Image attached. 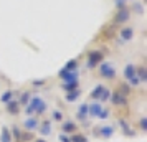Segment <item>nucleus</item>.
Segmentation results:
<instances>
[{
  "label": "nucleus",
  "instance_id": "obj_1",
  "mask_svg": "<svg viewBox=\"0 0 147 142\" xmlns=\"http://www.w3.org/2000/svg\"><path fill=\"white\" fill-rule=\"evenodd\" d=\"M98 71H99L101 78H102V79H107V81L114 79V78H116V75H117L116 68H114L111 63H104V61H102L99 66H98Z\"/></svg>",
  "mask_w": 147,
  "mask_h": 142
},
{
  "label": "nucleus",
  "instance_id": "obj_2",
  "mask_svg": "<svg viewBox=\"0 0 147 142\" xmlns=\"http://www.w3.org/2000/svg\"><path fill=\"white\" fill-rule=\"evenodd\" d=\"M104 60L102 51H89L88 53V60H86V69H94L98 68Z\"/></svg>",
  "mask_w": 147,
  "mask_h": 142
},
{
  "label": "nucleus",
  "instance_id": "obj_3",
  "mask_svg": "<svg viewBox=\"0 0 147 142\" xmlns=\"http://www.w3.org/2000/svg\"><path fill=\"white\" fill-rule=\"evenodd\" d=\"M28 104L33 108L35 111V116H41L47 112V102H45V99H41L40 96H32V99L28 101Z\"/></svg>",
  "mask_w": 147,
  "mask_h": 142
},
{
  "label": "nucleus",
  "instance_id": "obj_4",
  "mask_svg": "<svg viewBox=\"0 0 147 142\" xmlns=\"http://www.w3.org/2000/svg\"><path fill=\"white\" fill-rule=\"evenodd\" d=\"M93 132L96 135L102 137V139H109V137H113L114 135L116 129H114V126H111V124H104V126H99V127H94Z\"/></svg>",
  "mask_w": 147,
  "mask_h": 142
},
{
  "label": "nucleus",
  "instance_id": "obj_5",
  "mask_svg": "<svg viewBox=\"0 0 147 142\" xmlns=\"http://www.w3.org/2000/svg\"><path fill=\"white\" fill-rule=\"evenodd\" d=\"M109 101L113 102V106H116V108H126L127 106V98L126 96H122L119 91H111V98H109Z\"/></svg>",
  "mask_w": 147,
  "mask_h": 142
},
{
  "label": "nucleus",
  "instance_id": "obj_6",
  "mask_svg": "<svg viewBox=\"0 0 147 142\" xmlns=\"http://www.w3.org/2000/svg\"><path fill=\"white\" fill-rule=\"evenodd\" d=\"M38 132H40L43 137H47L53 132V121L51 119H43V121L38 124V129H36Z\"/></svg>",
  "mask_w": 147,
  "mask_h": 142
},
{
  "label": "nucleus",
  "instance_id": "obj_7",
  "mask_svg": "<svg viewBox=\"0 0 147 142\" xmlns=\"http://www.w3.org/2000/svg\"><path fill=\"white\" fill-rule=\"evenodd\" d=\"M129 18H131V10L124 7V8H119V10H117V13L114 17V22H116L117 25H122V23H126Z\"/></svg>",
  "mask_w": 147,
  "mask_h": 142
},
{
  "label": "nucleus",
  "instance_id": "obj_8",
  "mask_svg": "<svg viewBox=\"0 0 147 142\" xmlns=\"http://www.w3.org/2000/svg\"><path fill=\"white\" fill-rule=\"evenodd\" d=\"M38 124H40V121L36 119V116H28L27 119L23 121V129L27 132H33V131L38 129Z\"/></svg>",
  "mask_w": 147,
  "mask_h": 142
},
{
  "label": "nucleus",
  "instance_id": "obj_9",
  "mask_svg": "<svg viewBox=\"0 0 147 142\" xmlns=\"http://www.w3.org/2000/svg\"><path fill=\"white\" fill-rule=\"evenodd\" d=\"M134 38V28L132 27H124L121 28L119 32V40L121 43H127V41H131Z\"/></svg>",
  "mask_w": 147,
  "mask_h": 142
},
{
  "label": "nucleus",
  "instance_id": "obj_10",
  "mask_svg": "<svg viewBox=\"0 0 147 142\" xmlns=\"http://www.w3.org/2000/svg\"><path fill=\"white\" fill-rule=\"evenodd\" d=\"M101 109H102V104L98 102V101H93L91 104H88V116L93 117V119H96V117L99 116Z\"/></svg>",
  "mask_w": 147,
  "mask_h": 142
},
{
  "label": "nucleus",
  "instance_id": "obj_11",
  "mask_svg": "<svg viewBox=\"0 0 147 142\" xmlns=\"http://www.w3.org/2000/svg\"><path fill=\"white\" fill-rule=\"evenodd\" d=\"M117 124H119V127H121V132L124 135H127V137H134L136 135V132H134V129L131 127V124L126 121V119H119L117 121Z\"/></svg>",
  "mask_w": 147,
  "mask_h": 142
},
{
  "label": "nucleus",
  "instance_id": "obj_12",
  "mask_svg": "<svg viewBox=\"0 0 147 142\" xmlns=\"http://www.w3.org/2000/svg\"><path fill=\"white\" fill-rule=\"evenodd\" d=\"M78 131V124L73 121H63L61 122V132L63 134H74Z\"/></svg>",
  "mask_w": 147,
  "mask_h": 142
},
{
  "label": "nucleus",
  "instance_id": "obj_13",
  "mask_svg": "<svg viewBox=\"0 0 147 142\" xmlns=\"http://www.w3.org/2000/svg\"><path fill=\"white\" fill-rule=\"evenodd\" d=\"M76 119L81 122H86L88 119H89V116H88V104L86 102H83L81 106H78V109H76Z\"/></svg>",
  "mask_w": 147,
  "mask_h": 142
},
{
  "label": "nucleus",
  "instance_id": "obj_14",
  "mask_svg": "<svg viewBox=\"0 0 147 142\" xmlns=\"http://www.w3.org/2000/svg\"><path fill=\"white\" fill-rule=\"evenodd\" d=\"M20 108H22V106L18 104V101H17V99H13V101H10V102H7V104H5V111H7L10 116H17L22 111Z\"/></svg>",
  "mask_w": 147,
  "mask_h": 142
},
{
  "label": "nucleus",
  "instance_id": "obj_15",
  "mask_svg": "<svg viewBox=\"0 0 147 142\" xmlns=\"http://www.w3.org/2000/svg\"><path fill=\"white\" fill-rule=\"evenodd\" d=\"M15 96H17V91H13V89H7V91H3V93L0 94V102H2V104H7V102L13 101Z\"/></svg>",
  "mask_w": 147,
  "mask_h": 142
},
{
  "label": "nucleus",
  "instance_id": "obj_16",
  "mask_svg": "<svg viewBox=\"0 0 147 142\" xmlns=\"http://www.w3.org/2000/svg\"><path fill=\"white\" fill-rule=\"evenodd\" d=\"M78 66H80L78 60H69L65 66L61 68V71H65V73H74V71H78Z\"/></svg>",
  "mask_w": 147,
  "mask_h": 142
},
{
  "label": "nucleus",
  "instance_id": "obj_17",
  "mask_svg": "<svg viewBox=\"0 0 147 142\" xmlns=\"http://www.w3.org/2000/svg\"><path fill=\"white\" fill-rule=\"evenodd\" d=\"M104 88H106L104 84H96V86L91 89V93H89V98H91L93 101H98V99H99V96H101V93L104 91Z\"/></svg>",
  "mask_w": 147,
  "mask_h": 142
},
{
  "label": "nucleus",
  "instance_id": "obj_18",
  "mask_svg": "<svg viewBox=\"0 0 147 142\" xmlns=\"http://www.w3.org/2000/svg\"><path fill=\"white\" fill-rule=\"evenodd\" d=\"M81 98V89H74L71 93H65V101L66 102H74Z\"/></svg>",
  "mask_w": 147,
  "mask_h": 142
},
{
  "label": "nucleus",
  "instance_id": "obj_19",
  "mask_svg": "<svg viewBox=\"0 0 147 142\" xmlns=\"http://www.w3.org/2000/svg\"><path fill=\"white\" fill-rule=\"evenodd\" d=\"M136 75L139 78L140 84H142V83H147V71H146V66H144V65L136 66Z\"/></svg>",
  "mask_w": 147,
  "mask_h": 142
},
{
  "label": "nucleus",
  "instance_id": "obj_20",
  "mask_svg": "<svg viewBox=\"0 0 147 142\" xmlns=\"http://www.w3.org/2000/svg\"><path fill=\"white\" fill-rule=\"evenodd\" d=\"M0 142H13L8 126H3V127H2V132H0Z\"/></svg>",
  "mask_w": 147,
  "mask_h": 142
},
{
  "label": "nucleus",
  "instance_id": "obj_21",
  "mask_svg": "<svg viewBox=\"0 0 147 142\" xmlns=\"http://www.w3.org/2000/svg\"><path fill=\"white\" fill-rule=\"evenodd\" d=\"M134 76H136V65L129 63V65H126V66H124V78L129 81V79H131V78H134Z\"/></svg>",
  "mask_w": 147,
  "mask_h": 142
},
{
  "label": "nucleus",
  "instance_id": "obj_22",
  "mask_svg": "<svg viewBox=\"0 0 147 142\" xmlns=\"http://www.w3.org/2000/svg\"><path fill=\"white\" fill-rule=\"evenodd\" d=\"M10 129V134H12V139H13L15 142H20V137H22V131L20 129V126H17V124H13L12 127H8Z\"/></svg>",
  "mask_w": 147,
  "mask_h": 142
},
{
  "label": "nucleus",
  "instance_id": "obj_23",
  "mask_svg": "<svg viewBox=\"0 0 147 142\" xmlns=\"http://www.w3.org/2000/svg\"><path fill=\"white\" fill-rule=\"evenodd\" d=\"M61 89L65 93H71L74 89H80V81H74V83H61Z\"/></svg>",
  "mask_w": 147,
  "mask_h": 142
},
{
  "label": "nucleus",
  "instance_id": "obj_24",
  "mask_svg": "<svg viewBox=\"0 0 147 142\" xmlns=\"http://www.w3.org/2000/svg\"><path fill=\"white\" fill-rule=\"evenodd\" d=\"M32 96L33 94H32L30 91H23L22 94H18V104H20V106H27L28 101L32 99Z\"/></svg>",
  "mask_w": 147,
  "mask_h": 142
},
{
  "label": "nucleus",
  "instance_id": "obj_25",
  "mask_svg": "<svg viewBox=\"0 0 147 142\" xmlns=\"http://www.w3.org/2000/svg\"><path fill=\"white\" fill-rule=\"evenodd\" d=\"M51 119H53L55 122H63L65 121V116H63V112H61L60 109H53V112H51Z\"/></svg>",
  "mask_w": 147,
  "mask_h": 142
},
{
  "label": "nucleus",
  "instance_id": "obj_26",
  "mask_svg": "<svg viewBox=\"0 0 147 142\" xmlns=\"http://www.w3.org/2000/svg\"><path fill=\"white\" fill-rule=\"evenodd\" d=\"M109 98H111V89L104 88V91L101 93L99 99H98V102H101V104H104V102H107V101H109Z\"/></svg>",
  "mask_w": 147,
  "mask_h": 142
},
{
  "label": "nucleus",
  "instance_id": "obj_27",
  "mask_svg": "<svg viewBox=\"0 0 147 142\" xmlns=\"http://www.w3.org/2000/svg\"><path fill=\"white\" fill-rule=\"evenodd\" d=\"M69 137H71V142H89L86 135H84V134H78V132L71 134Z\"/></svg>",
  "mask_w": 147,
  "mask_h": 142
},
{
  "label": "nucleus",
  "instance_id": "obj_28",
  "mask_svg": "<svg viewBox=\"0 0 147 142\" xmlns=\"http://www.w3.org/2000/svg\"><path fill=\"white\" fill-rule=\"evenodd\" d=\"M132 10L136 15H144V5H142V2H134Z\"/></svg>",
  "mask_w": 147,
  "mask_h": 142
},
{
  "label": "nucleus",
  "instance_id": "obj_29",
  "mask_svg": "<svg viewBox=\"0 0 147 142\" xmlns=\"http://www.w3.org/2000/svg\"><path fill=\"white\" fill-rule=\"evenodd\" d=\"M131 91H132V88H131L129 84H121V86H119V93L122 96H126V98L131 94Z\"/></svg>",
  "mask_w": 147,
  "mask_h": 142
},
{
  "label": "nucleus",
  "instance_id": "obj_30",
  "mask_svg": "<svg viewBox=\"0 0 147 142\" xmlns=\"http://www.w3.org/2000/svg\"><path fill=\"white\" fill-rule=\"evenodd\" d=\"M109 116H111V111H109L107 108H104V106H102V109H101L99 116H98V119H101V121H104V119H107Z\"/></svg>",
  "mask_w": 147,
  "mask_h": 142
},
{
  "label": "nucleus",
  "instance_id": "obj_31",
  "mask_svg": "<svg viewBox=\"0 0 147 142\" xmlns=\"http://www.w3.org/2000/svg\"><path fill=\"white\" fill-rule=\"evenodd\" d=\"M30 141H33V134L32 132H22V137H20V142H30Z\"/></svg>",
  "mask_w": 147,
  "mask_h": 142
},
{
  "label": "nucleus",
  "instance_id": "obj_32",
  "mask_svg": "<svg viewBox=\"0 0 147 142\" xmlns=\"http://www.w3.org/2000/svg\"><path fill=\"white\" fill-rule=\"evenodd\" d=\"M45 84H47L45 79H33V81H32V86H33V88H43Z\"/></svg>",
  "mask_w": 147,
  "mask_h": 142
},
{
  "label": "nucleus",
  "instance_id": "obj_33",
  "mask_svg": "<svg viewBox=\"0 0 147 142\" xmlns=\"http://www.w3.org/2000/svg\"><path fill=\"white\" fill-rule=\"evenodd\" d=\"M139 126H140V131H142V132H147V117H140Z\"/></svg>",
  "mask_w": 147,
  "mask_h": 142
},
{
  "label": "nucleus",
  "instance_id": "obj_34",
  "mask_svg": "<svg viewBox=\"0 0 147 142\" xmlns=\"http://www.w3.org/2000/svg\"><path fill=\"white\" fill-rule=\"evenodd\" d=\"M58 141L60 142H71V137L68 134H63V132H61V134L58 135Z\"/></svg>",
  "mask_w": 147,
  "mask_h": 142
},
{
  "label": "nucleus",
  "instance_id": "obj_35",
  "mask_svg": "<svg viewBox=\"0 0 147 142\" xmlns=\"http://www.w3.org/2000/svg\"><path fill=\"white\" fill-rule=\"evenodd\" d=\"M35 142H47V141H45L43 137H40V139H36V141H35Z\"/></svg>",
  "mask_w": 147,
  "mask_h": 142
},
{
  "label": "nucleus",
  "instance_id": "obj_36",
  "mask_svg": "<svg viewBox=\"0 0 147 142\" xmlns=\"http://www.w3.org/2000/svg\"><path fill=\"white\" fill-rule=\"evenodd\" d=\"M124 2H132V0H124Z\"/></svg>",
  "mask_w": 147,
  "mask_h": 142
}]
</instances>
